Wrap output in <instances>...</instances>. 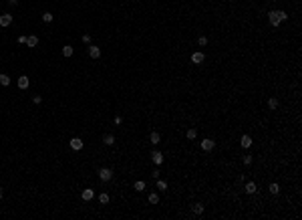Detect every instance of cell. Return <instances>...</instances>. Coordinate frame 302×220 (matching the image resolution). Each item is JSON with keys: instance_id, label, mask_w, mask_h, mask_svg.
Wrapping results in <instances>:
<instances>
[{"instance_id": "ac0fdd59", "label": "cell", "mask_w": 302, "mask_h": 220, "mask_svg": "<svg viewBox=\"0 0 302 220\" xmlns=\"http://www.w3.org/2000/svg\"><path fill=\"white\" fill-rule=\"evenodd\" d=\"M103 141H105V146H113V143H115V135L113 134H107L105 137H103Z\"/></svg>"}, {"instance_id": "30bf717a", "label": "cell", "mask_w": 302, "mask_h": 220, "mask_svg": "<svg viewBox=\"0 0 302 220\" xmlns=\"http://www.w3.org/2000/svg\"><path fill=\"white\" fill-rule=\"evenodd\" d=\"M151 162H153L155 166H161V164H163V153H161V152H153V153H151Z\"/></svg>"}, {"instance_id": "d4e9b609", "label": "cell", "mask_w": 302, "mask_h": 220, "mask_svg": "<svg viewBox=\"0 0 302 220\" xmlns=\"http://www.w3.org/2000/svg\"><path fill=\"white\" fill-rule=\"evenodd\" d=\"M276 16L280 18V22H282V20H288V14L284 12V10H276Z\"/></svg>"}, {"instance_id": "4dcf8cb0", "label": "cell", "mask_w": 302, "mask_h": 220, "mask_svg": "<svg viewBox=\"0 0 302 220\" xmlns=\"http://www.w3.org/2000/svg\"><path fill=\"white\" fill-rule=\"evenodd\" d=\"M18 45H26V36H24V34H20V36H18Z\"/></svg>"}, {"instance_id": "44dd1931", "label": "cell", "mask_w": 302, "mask_h": 220, "mask_svg": "<svg viewBox=\"0 0 302 220\" xmlns=\"http://www.w3.org/2000/svg\"><path fill=\"white\" fill-rule=\"evenodd\" d=\"M157 190H159V192H165V190H167V182L165 180H157Z\"/></svg>"}, {"instance_id": "f1b7e54d", "label": "cell", "mask_w": 302, "mask_h": 220, "mask_svg": "<svg viewBox=\"0 0 302 220\" xmlns=\"http://www.w3.org/2000/svg\"><path fill=\"white\" fill-rule=\"evenodd\" d=\"M32 103H34V105H40V103H42V97H40V95H34V97H32Z\"/></svg>"}, {"instance_id": "8fae6325", "label": "cell", "mask_w": 302, "mask_h": 220, "mask_svg": "<svg viewBox=\"0 0 302 220\" xmlns=\"http://www.w3.org/2000/svg\"><path fill=\"white\" fill-rule=\"evenodd\" d=\"M240 146L244 147V149L252 147V137H250V135H242V137H240Z\"/></svg>"}, {"instance_id": "9c48e42d", "label": "cell", "mask_w": 302, "mask_h": 220, "mask_svg": "<svg viewBox=\"0 0 302 220\" xmlns=\"http://www.w3.org/2000/svg\"><path fill=\"white\" fill-rule=\"evenodd\" d=\"M268 22H270V24H272V27H280V18H278V16H276V10H272V12H270L268 14Z\"/></svg>"}, {"instance_id": "3957f363", "label": "cell", "mask_w": 302, "mask_h": 220, "mask_svg": "<svg viewBox=\"0 0 302 220\" xmlns=\"http://www.w3.org/2000/svg\"><path fill=\"white\" fill-rule=\"evenodd\" d=\"M10 24H12V14H2V16H0V27H2V28H6V27H10Z\"/></svg>"}, {"instance_id": "e575fe53", "label": "cell", "mask_w": 302, "mask_h": 220, "mask_svg": "<svg viewBox=\"0 0 302 220\" xmlns=\"http://www.w3.org/2000/svg\"><path fill=\"white\" fill-rule=\"evenodd\" d=\"M0 200H2V190H0Z\"/></svg>"}, {"instance_id": "ba28073f", "label": "cell", "mask_w": 302, "mask_h": 220, "mask_svg": "<svg viewBox=\"0 0 302 220\" xmlns=\"http://www.w3.org/2000/svg\"><path fill=\"white\" fill-rule=\"evenodd\" d=\"M89 57H91V59H99L101 57V49L97 47V45H91V47H89Z\"/></svg>"}, {"instance_id": "7a4b0ae2", "label": "cell", "mask_w": 302, "mask_h": 220, "mask_svg": "<svg viewBox=\"0 0 302 220\" xmlns=\"http://www.w3.org/2000/svg\"><path fill=\"white\" fill-rule=\"evenodd\" d=\"M69 146H71L73 152H81V149H83V140H81V137H73V140L69 141Z\"/></svg>"}, {"instance_id": "484cf974", "label": "cell", "mask_w": 302, "mask_h": 220, "mask_svg": "<svg viewBox=\"0 0 302 220\" xmlns=\"http://www.w3.org/2000/svg\"><path fill=\"white\" fill-rule=\"evenodd\" d=\"M53 18H54V16H53L50 12H44V14H42V22H47V24H48V22H53Z\"/></svg>"}, {"instance_id": "cb8c5ba5", "label": "cell", "mask_w": 302, "mask_h": 220, "mask_svg": "<svg viewBox=\"0 0 302 220\" xmlns=\"http://www.w3.org/2000/svg\"><path fill=\"white\" fill-rule=\"evenodd\" d=\"M268 107H270V109H276V107H278V99H276V97H270V99H268Z\"/></svg>"}, {"instance_id": "7402d4cb", "label": "cell", "mask_w": 302, "mask_h": 220, "mask_svg": "<svg viewBox=\"0 0 302 220\" xmlns=\"http://www.w3.org/2000/svg\"><path fill=\"white\" fill-rule=\"evenodd\" d=\"M133 188H135V190H137V192H143V190H145V182H135V184H133Z\"/></svg>"}, {"instance_id": "2e32d148", "label": "cell", "mask_w": 302, "mask_h": 220, "mask_svg": "<svg viewBox=\"0 0 302 220\" xmlns=\"http://www.w3.org/2000/svg\"><path fill=\"white\" fill-rule=\"evenodd\" d=\"M0 85H2V87H8V85H10V77H8L6 73H0Z\"/></svg>"}, {"instance_id": "9a60e30c", "label": "cell", "mask_w": 302, "mask_h": 220, "mask_svg": "<svg viewBox=\"0 0 302 220\" xmlns=\"http://www.w3.org/2000/svg\"><path fill=\"white\" fill-rule=\"evenodd\" d=\"M191 210H194V214H195V216H200V214H203V204L195 202L194 206H191Z\"/></svg>"}, {"instance_id": "6da1fadb", "label": "cell", "mask_w": 302, "mask_h": 220, "mask_svg": "<svg viewBox=\"0 0 302 220\" xmlns=\"http://www.w3.org/2000/svg\"><path fill=\"white\" fill-rule=\"evenodd\" d=\"M99 178H101V182H109L111 178H113V170H111V168H101L99 170Z\"/></svg>"}, {"instance_id": "5b68a950", "label": "cell", "mask_w": 302, "mask_h": 220, "mask_svg": "<svg viewBox=\"0 0 302 220\" xmlns=\"http://www.w3.org/2000/svg\"><path fill=\"white\" fill-rule=\"evenodd\" d=\"M81 198H83L85 202H89V200H93V198H95V192L91 190V188H85V190L81 192Z\"/></svg>"}, {"instance_id": "5bb4252c", "label": "cell", "mask_w": 302, "mask_h": 220, "mask_svg": "<svg viewBox=\"0 0 302 220\" xmlns=\"http://www.w3.org/2000/svg\"><path fill=\"white\" fill-rule=\"evenodd\" d=\"M73 53H75V49L71 47V45H65V47H63V57L69 59V57H73Z\"/></svg>"}, {"instance_id": "277c9868", "label": "cell", "mask_w": 302, "mask_h": 220, "mask_svg": "<svg viewBox=\"0 0 302 220\" xmlns=\"http://www.w3.org/2000/svg\"><path fill=\"white\" fill-rule=\"evenodd\" d=\"M206 61V55L200 53V51H195V53H191V63H195V65H201Z\"/></svg>"}, {"instance_id": "1f68e13d", "label": "cell", "mask_w": 302, "mask_h": 220, "mask_svg": "<svg viewBox=\"0 0 302 220\" xmlns=\"http://www.w3.org/2000/svg\"><path fill=\"white\" fill-rule=\"evenodd\" d=\"M83 42H87V45H89V42H91V34H83Z\"/></svg>"}, {"instance_id": "603a6c76", "label": "cell", "mask_w": 302, "mask_h": 220, "mask_svg": "<svg viewBox=\"0 0 302 220\" xmlns=\"http://www.w3.org/2000/svg\"><path fill=\"white\" fill-rule=\"evenodd\" d=\"M99 202H101V204H109V194L107 192L99 194Z\"/></svg>"}, {"instance_id": "836d02e7", "label": "cell", "mask_w": 302, "mask_h": 220, "mask_svg": "<svg viewBox=\"0 0 302 220\" xmlns=\"http://www.w3.org/2000/svg\"><path fill=\"white\" fill-rule=\"evenodd\" d=\"M18 4V0H8V6H16Z\"/></svg>"}, {"instance_id": "e0dca14e", "label": "cell", "mask_w": 302, "mask_h": 220, "mask_svg": "<svg viewBox=\"0 0 302 220\" xmlns=\"http://www.w3.org/2000/svg\"><path fill=\"white\" fill-rule=\"evenodd\" d=\"M149 141H151V143H159V141H161V134H159V131H153V134L149 135Z\"/></svg>"}, {"instance_id": "d6986e66", "label": "cell", "mask_w": 302, "mask_h": 220, "mask_svg": "<svg viewBox=\"0 0 302 220\" xmlns=\"http://www.w3.org/2000/svg\"><path fill=\"white\" fill-rule=\"evenodd\" d=\"M185 137L194 141L195 137H197V129H188V131H185Z\"/></svg>"}, {"instance_id": "d6a6232c", "label": "cell", "mask_w": 302, "mask_h": 220, "mask_svg": "<svg viewBox=\"0 0 302 220\" xmlns=\"http://www.w3.org/2000/svg\"><path fill=\"white\" fill-rule=\"evenodd\" d=\"M115 125H121V121H123V119H121V115H115Z\"/></svg>"}, {"instance_id": "83f0119b", "label": "cell", "mask_w": 302, "mask_h": 220, "mask_svg": "<svg viewBox=\"0 0 302 220\" xmlns=\"http://www.w3.org/2000/svg\"><path fill=\"white\" fill-rule=\"evenodd\" d=\"M197 45H200V47H206V45H208V36H200V39H197Z\"/></svg>"}, {"instance_id": "7c38bea8", "label": "cell", "mask_w": 302, "mask_h": 220, "mask_svg": "<svg viewBox=\"0 0 302 220\" xmlns=\"http://www.w3.org/2000/svg\"><path fill=\"white\" fill-rule=\"evenodd\" d=\"M244 190H246V194H256L258 186H256V182H248V184L244 186Z\"/></svg>"}, {"instance_id": "52a82bcc", "label": "cell", "mask_w": 302, "mask_h": 220, "mask_svg": "<svg viewBox=\"0 0 302 220\" xmlns=\"http://www.w3.org/2000/svg\"><path fill=\"white\" fill-rule=\"evenodd\" d=\"M16 85H18L20 89H28V85H30V79H28L26 75H22V77H18V81H16Z\"/></svg>"}, {"instance_id": "ffe728a7", "label": "cell", "mask_w": 302, "mask_h": 220, "mask_svg": "<svg viewBox=\"0 0 302 220\" xmlns=\"http://www.w3.org/2000/svg\"><path fill=\"white\" fill-rule=\"evenodd\" d=\"M268 190H270V194H274V196H276V194L280 192V186H278L276 182H272V184H270V186H268Z\"/></svg>"}, {"instance_id": "4316f807", "label": "cell", "mask_w": 302, "mask_h": 220, "mask_svg": "<svg viewBox=\"0 0 302 220\" xmlns=\"http://www.w3.org/2000/svg\"><path fill=\"white\" fill-rule=\"evenodd\" d=\"M149 202L151 204H159V194H149Z\"/></svg>"}, {"instance_id": "4fadbf2b", "label": "cell", "mask_w": 302, "mask_h": 220, "mask_svg": "<svg viewBox=\"0 0 302 220\" xmlns=\"http://www.w3.org/2000/svg\"><path fill=\"white\" fill-rule=\"evenodd\" d=\"M26 45L30 49H34L36 45H38V36H34V34H32V36H26Z\"/></svg>"}, {"instance_id": "8992f818", "label": "cell", "mask_w": 302, "mask_h": 220, "mask_svg": "<svg viewBox=\"0 0 302 220\" xmlns=\"http://www.w3.org/2000/svg\"><path fill=\"white\" fill-rule=\"evenodd\" d=\"M214 147H215V141L214 140H203V141H201V149H203V152H212Z\"/></svg>"}, {"instance_id": "f546056e", "label": "cell", "mask_w": 302, "mask_h": 220, "mask_svg": "<svg viewBox=\"0 0 302 220\" xmlns=\"http://www.w3.org/2000/svg\"><path fill=\"white\" fill-rule=\"evenodd\" d=\"M242 164H246V166H250V164H252V156H244V160H242Z\"/></svg>"}]
</instances>
